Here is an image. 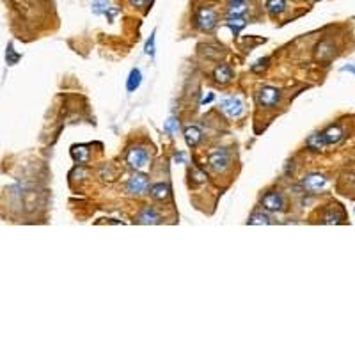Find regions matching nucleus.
Wrapping results in <instances>:
<instances>
[{
    "label": "nucleus",
    "instance_id": "7ed1b4c3",
    "mask_svg": "<svg viewBox=\"0 0 355 355\" xmlns=\"http://www.w3.org/2000/svg\"><path fill=\"white\" fill-rule=\"evenodd\" d=\"M280 101V91H277L276 87H263L257 93V103L261 107H276L277 103Z\"/></svg>",
    "mask_w": 355,
    "mask_h": 355
},
{
    "label": "nucleus",
    "instance_id": "423d86ee",
    "mask_svg": "<svg viewBox=\"0 0 355 355\" xmlns=\"http://www.w3.org/2000/svg\"><path fill=\"white\" fill-rule=\"evenodd\" d=\"M220 108H222V112L228 117H231V119H236V117H240L243 114V103L240 98L224 100V101L220 103Z\"/></svg>",
    "mask_w": 355,
    "mask_h": 355
},
{
    "label": "nucleus",
    "instance_id": "1a4fd4ad",
    "mask_svg": "<svg viewBox=\"0 0 355 355\" xmlns=\"http://www.w3.org/2000/svg\"><path fill=\"white\" fill-rule=\"evenodd\" d=\"M160 222V215L153 208H144V210L139 213V224H158Z\"/></svg>",
    "mask_w": 355,
    "mask_h": 355
},
{
    "label": "nucleus",
    "instance_id": "f3484780",
    "mask_svg": "<svg viewBox=\"0 0 355 355\" xmlns=\"http://www.w3.org/2000/svg\"><path fill=\"white\" fill-rule=\"evenodd\" d=\"M325 146H327V144H325V139H323L322 133H314V135H311L307 139V148H309V150L320 151V150H323Z\"/></svg>",
    "mask_w": 355,
    "mask_h": 355
},
{
    "label": "nucleus",
    "instance_id": "4468645a",
    "mask_svg": "<svg viewBox=\"0 0 355 355\" xmlns=\"http://www.w3.org/2000/svg\"><path fill=\"white\" fill-rule=\"evenodd\" d=\"M71 154H73V158H75L76 164H85L89 160V150L85 146H73V150H71Z\"/></svg>",
    "mask_w": 355,
    "mask_h": 355
},
{
    "label": "nucleus",
    "instance_id": "f03ea898",
    "mask_svg": "<svg viewBox=\"0 0 355 355\" xmlns=\"http://www.w3.org/2000/svg\"><path fill=\"white\" fill-rule=\"evenodd\" d=\"M127 162L131 169H135V171H140V169H144L150 162V154L144 148H133V150L128 151L127 154Z\"/></svg>",
    "mask_w": 355,
    "mask_h": 355
},
{
    "label": "nucleus",
    "instance_id": "412c9836",
    "mask_svg": "<svg viewBox=\"0 0 355 355\" xmlns=\"http://www.w3.org/2000/svg\"><path fill=\"white\" fill-rule=\"evenodd\" d=\"M110 11V4L108 0H96L93 4V13L94 14H107Z\"/></svg>",
    "mask_w": 355,
    "mask_h": 355
},
{
    "label": "nucleus",
    "instance_id": "2eb2a0df",
    "mask_svg": "<svg viewBox=\"0 0 355 355\" xmlns=\"http://www.w3.org/2000/svg\"><path fill=\"white\" fill-rule=\"evenodd\" d=\"M245 11H247V4H245V0H233L228 7L229 16H242Z\"/></svg>",
    "mask_w": 355,
    "mask_h": 355
},
{
    "label": "nucleus",
    "instance_id": "5701e85b",
    "mask_svg": "<svg viewBox=\"0 0 355 355\" xmlns=\"http://www.w3.org/2000/svg\"><path fill=\"white\" fill-rule=\"evenodd\" d=\"M266 66H268V57H265V59H259V61H257L256 64L251 68V70H253L254 73H259L261 70H265Z\"/></svg>",
    "mask_w": 355,
    "mask_h": 355
},
{
    "label": "nucleus",
    "instance_id": "9b49d317",
    "mask_svg": "<svg viewBox=\"0 0 355 355\" xmlns=\"http://www.w3.org/2000/svg\"><path fill=\"white\" fill-rule=\"evenodd\" d=\"M215 80L219 82V84H228L229 80L233 78V70L229 68L228 64H220L215 68Z\"/></svg>",
    "mask_w": 355,
    "mask_h": 355
},
{
    "label": "nucleus",
    "instance_id": "f257e3e1",
    "mask_svg": "<svg viewBox=\"0 0 355 355\" xmlns=\"http://www.w3.org/2000/svg\"><path fill=\"white\" fill-rule=\"evenodd\" d=\"M148 188H150V179H148V176L139 173L133 174L127 183V190L130 196H144Z\"/></svg>",
    "mask_w": 355,
    "mask_h": 355
},
{
    "label": "nucleus",
    "instance_id": "0eeeda50",
    "mask_svg": "<svg viewBox=\"0 0 355 355\" xmlns=\"http://www.w3.org/2000/svg\"><path fill=\"white\" fill-rule=\"evenodd\" d=\"M263 208L268 211H280L282 206H284V199L280 196L279 192H268L263 196Z\"/></svg>",
    "mask_w": 355,
    "mask_h": 355
},
{
    "label": "nucleus",
    "instance_id": "cd10ccee",
    "mask_svg": "<svg viewBox=\"0 0 355 355\" xmlns=\"http://www.w3.org/2000/svg\"><path fill=\"white\" fill-rule=\"evenodd\" d=\"M215 98V96H213V94H208V96H204V98H203V101H201V105H206V103H210L211 100Z\"/></svg>",
    "mask_w": 355,
    "mask_h": 355
},
{
    "label": "nucleus",
    "instance_id": "ddd939ff",
    "mask_svg": "<svg viewBox=\"0 0 355 355\" xmlns=\"http://www.w3.org/2000/svg\"><path fill=\"white\" fill-rule=\"evenodd\" d=\"M151 196H153L154 199H158V201H164V199H167V197L171 196V188H169V185H165V183H156V185L151 187Z\"/></svg>",
    "mask_w": 355,
    "mask_h": 355
},
{
    "label": "nucleus",
    "instance_id": "20e7f679",
    "mask_svg": "<svg viewBox=\"0 0 355 355\" xmlns=\"http://www.w3.org/2000/svg\"><path fill=\"white\" fill-rule=\"evenodd\" d=\"M210 165L213 171L217 173H224L228 171V167L231 165V154L228 150H219L210 156Z\"/></svg>",
    "mask_w": 355,
    "mask_h": 355
},
{
    "label": "nucleus",
    "instance_id": "393cba45",
    "mask_svg": "<svg viewBox=\"0 0 355 355\" xmlns=\"http://www.w3.org/2000/svg\"><path fill=\"white\" fill-rule=\"evenodd\" d=\"M146 53L151 55V57L154 55V32L151 34L150 39H148V43H146Z\"/></svg>",
    "mask_w": 355,
    "mask_h": 355
},
{
    "label": "nucleus",
    "instance_id": "9d476101",
    "mask_svg": "<svg viewBox=\"0 0 355 355\" xmlns=\"http://www.w3.org/2000/svg\"><path fill=\"white\" fill-rule=\"evenodd\" d=\"M323 139H325V144H337L339 140L343 139V130L339 127H330L322 133Z\"/></svg>",
    "mask_w": 355,
    "mask_h": 355
},
{
    "label": "nucleus",
    "instance_id": "f8f14e48",
    "mask_svg": "<svg viewBox=\"0 0 355 355\" xmlns=\"http://www.w3.org/2000/svg\"><path fill=\"white\" fill-rule=\"evenodd\" d=\"M201 139H203V133L197 127H188L187 130H185V140H187V144L190 146V148L199 144Z\"/></svg>",
    "mask_w": 355,
    "mask_h": 355
},
{
    "label": "nucleus",
    "instance_id": "bb28decb",
    "mask_svg": "<svg viewBox=\"0 0 355 355\" xmlns=\"http://www.w3.org/2000/svg\"><path fill=\"white\" fill-rule=\"evenodd\" d=\"M131 5H135V7H146V5L150 4V0H128Z\"/></svg>",
    "mask_w": 355,
    "mask_h": 355
},
{
    "label": "nucleus",
    "instance_id": "c85d7f7f",
    "mask_svg": "<svg viewBox=\"0 0 355 355\" xmlns=\"http://www.w3.org/2000/svg\"><path fill=\"white\" fill-rule=\"evenodd\" d=\"M174 162H185V154L183 153L176 154V156H174Z\"/></svg>",
    "mask_w": 355,
    "mask_h": 355
},
{
    "label": "nucleus",
    "instance_id": "a878e982",
    "mask_svg": "<svg viewBox=\"0 0 355 355\" xmlns=\"http://www.w3.org/2000/svg\"><path fill=\"white\" fill-rule=\"evenodd\" d=\"M165 130L171 131V133H176L178 131V121L176 119H169L167 125H165Z\"/></svg>",
    "mask_w": 355,
    "mask_h": 355
},
{
    "label": "nucleus",
    "instance_id": "39448f33",
    "mask_svg": "<svg viewBox=\"0 0 355 355\" xmlns=\"http://www.w3.org/2000/svg\"><path fill=\"white\" fill-rule=\"evenodd\" d=\"M197 25L201 30H211L217 27V14L210 7H203L197 13Z\"/></svg>",
    "mask_w": 355,
    "mask_h": 355
},
{
    "label": "nucleus",
    "instance_id": "4be33fe9",
    "mask_svg": "<svg viewBox=\"0 0 355 355\" xmlns=\"http://www.w3.org/2000/svg\"><path fill=\"white\" fill-rule=\"evenodd\" d=\"M5 59H7V64H16L20 59V55H16L13 51V47L9 45V48H7V53H5Z\"/></svg>",
    "mask_w": 355,
    "mask_h": 355
},
{
    "label": "nucleus",
    "instance_id": "b1692460",
    "mask_svg": "<svg viewBox=\"0 0 355 355\" xmlns=\"http://www.w3.org/2000/svg\"><path fill=\"white\" fill-rule=\"evenodd\" d=\"M341 219H343L341 215H336V213H329V215H325L323 222H325V224H339V222H341Z\"/></svg>",
    "mask_w": 355,
    "mask_h": 355
},
{
    "label": "nucleus",
    "instance_id": "a211bd4d",
    "mask_svg": "<svg viewBox=\"0 0 355 355\" xmlns=\"http://www.w3.org/2000/svg\"><path fill=\"white\" fill-rule=\"evenodd\" d=\"M266 9L270 14L277 16L286 9V2L284 0H266Z\"/></svg>",
    "mask_w": 355,
    "mask_h": 355
},
{
    "label": "nucleus",
    "instance_id": "6ab92c4d",
    "mask_svg": "<svg viewBox=\"0 0 355 355\" xmlns=\"http://www.w3.org/2000/svg\"><path fill=\"white\" fill-rule=\"evenodd\" d=\"M247 222H249V224H254V226H268V224H272L270 217L265 215V213H261V211H254L253 215L249 217Z\"/></svg>",
    "mask_w": 355,
    "mask_h": 355
},
{
    "label": "nucleus",
    "instance_id": "6e6552de",
    "mask_svg": "<svg viewBox=\"0 0 355 355\" xmlns=\"http://www.w3.org/2000/svg\"><path fill=\"white\" fill-rule=\"evenodd\" d=\"M304 188L305 190H309V192H318V190H322L325 185H327V179L322 176V174H309L307 178L304 179Z\"/></svg>",
    "mask_w": 355,
    "mask_h": 355
},
{
    "label": "nucleus",
    "instance_id": "aec40b11",
    "mask_svg": "<svg viewBox=\"0 0 355 355\" xmlns=\"http://www.w3.org/2000/svg\"><path fill=\"white\" fill-rule=\"evenodd\" d=\"M140 82H142V75H140V71L139 70H131L130 71V76H128V84H127L128 91H130V93H133L135 89H139Z\"/></svg>",
    "mask_w": 355,
    "mask_h": 355
},
{
    "label": "nucleus",
    "instance_id": "dca6fc26",
    "mask_svg": "<svg viewBox=\"0 0 355 355\" xmlns=\"http://www.w3.org/2000/svg\"><path fill=\"white\" fill-rule=\"evenodd\" d=\"M226 25H228V27L233 30V34H238L240 30H242V28L247 25V20L242 18V16H229L228 22H226Z\"/></svg>",
    "mask_w": 355,
    "mask_h": 355
}]
</instances>
